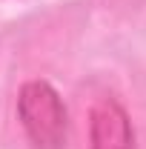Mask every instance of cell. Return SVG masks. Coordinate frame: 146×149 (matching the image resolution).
Masks as SVG:
<instances>
[{
    "instance_id": "1",
    "label": "cell",
    "mask_w": 146,
    "mask_h": 149,
    "mask_svg": "<svg viewBox=\"0 0 146 149\" xmlns=\"http://www.w3.org/2000/svg\"><path fill=\"white\" fill-rule=\"evenodd\" d=\"M17 118L29 141L37 149H63L69 138V115L55 92L52 83L46 80H29L23 83L17 95Z\"/></svg>"
},
{
    "instance_id": "2",
    "label": "cell",
    "mask_w": 146,
    "mask_h": 149,
    "mask_svg": "<svg viewBox=\"0 0 146 149\" xmlns=\"http://www.w3.org/2000/svg\"><path fill=\"white\" fill-rule=\"evenodd\" d=\"M89 141L92 149H135L132 120L115 97H103L92 106Z\"/></svg>"
}]
</instances>
